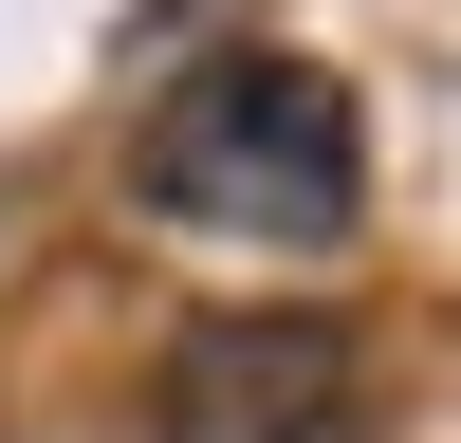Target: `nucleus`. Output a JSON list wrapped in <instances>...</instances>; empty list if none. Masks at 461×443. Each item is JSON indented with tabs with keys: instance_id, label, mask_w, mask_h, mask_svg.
<instances>
[{
	"instance_id": "1",
	"label": "nucleus",
	"mask_w": 461,
	"mask_h": 443,
	"mask_svg": "<svg viewBox=\"0 0 461 443\" xmlns=\"http://www.w3.org/2000/svg\"><path fill=\"white\" fill-rule=\"evenodd\" d=\"M130 185L167 222H203V240H351V222H369V111H351L332 56L240 37V56H185L167 74Z\"/></svg>"
},
{
	"instance_id": "2",
	"label": "nucleus",
	"mask_w": 461,
	"mask_h": 443,
	"mask_svg": "<svg viewBox=\"0 0 461 443\" xmlns=\"http://www.w3.org/2000/svg\"><path fill=\"white\" fill-rule=\"evenodd\" d=\"M148 425L167 443H388V388H369L351 314H203L148 369Z\"/></svg>"
}]
</instances>
